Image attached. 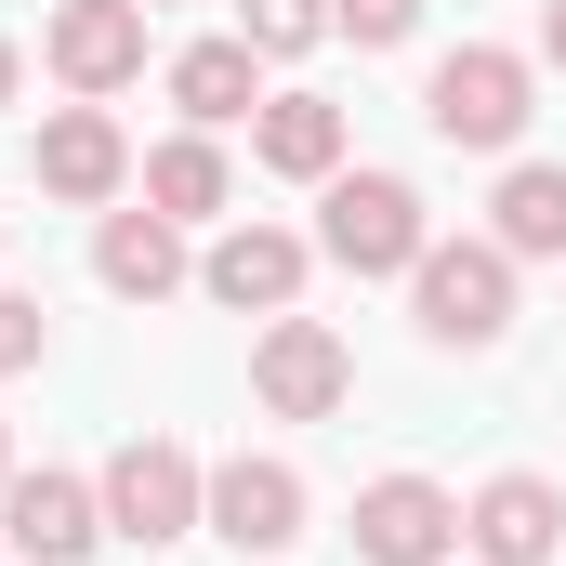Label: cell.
<instances>
[{"mask_svg": "<svg viewBox=\"0 0 566 566\" xmlns=\"http://www.w3.org/2000/svg\"><path fill=\"white\" fill-rule=\"evenodd\" d=\"M422 119H434V145H461V158H501V145H527V119H541V66L501 53V40H461L422 80Z\"/></svg>", "mask_w": 566, "mask_h": 566, "instance_id": "cell-1", "label": "cell"}, {"mask_svg": "<svg viewBox=\"0 0 566 566\" xmlns=\"http://www.w3.org/2000/svg\"><path fill=\"white\" fill-rule=\"evenodd\" d=\"M316 251H329L343 277H409V264L434 251L422 185H409V171H329V198H316Z\"/></svg>", "mask_w": 566, "mask_h": 566, "instance_id": "cell-2", "label": "cell"}, {"mask_svg": "<svg viewBox=\"0 0 566 566\" xmlns=\"http://www.w3.org/2000/svg\"><path fill=\"white\" fill-rule=\"evenodd\" d=\"M409 316H422V343H448V356H488L514 329V251L501 238H434L422 264H409Z\"/></svg>", "mask_w": 566, "mask_h": 566, "instance_id": "cell-3", "label": "cell"}, {"mask_svg": "<svg viewBox=\"0 0 566 566\" xmlns=\"http://www.w3.org/2000/svg\"><path fill=\"white\" fill-rule=\"evenodd\" d=\"M106 541H133V554H171V541H198V501H211V461L185 448V434H133L106 474Z\"/></svg>", "mask_w": 566, "mask_h": 566, "instance_id": "cell-4", "label": "cell"}, {"mask_svg": "<svg viewBox=\"0 0 566 566\" xmlns=\"http://www.w3.org/2000/svg\"><path fill=\"white\" fill-rule=\"evenodd\" d=\"M251 396H264L277 422H329V409L356 396V343H343L329 316H264V343H251Z\"/></svg>", "mask_w": 566, "mask_h": 566, "instance_id": "cell-5", "label": "cell"}, {"mask_svg": "<svg viewBox=\"0 0 566 566\" xmlns=\"http://www.w3.org/2000/svg\"><path fill=\"white\" fill-rule=\"evenodd\" d=\"M93 541H106V488H93V474L40 461V474L0 488V554H13V566H80Z\"/></svg>", "mask_w": 566, "mask_h": 566, "instance_id": "cell-6", "label": "cell"}, {"mask_svg": "<svg viewBox=\"0 0 566 566\" xmlns=\"http://www.w3.org/2000/svg\"><path fill=\"white\" fill-rule=\"evenodd\" d=\"M40 66H53L80 106L133 93V80H145V0H53V27H40Z\"/></svg>", "mask_w": 566, "mask_h": 566, "instance_id": "cell-7", "label": "cell"}, {"mask_svg": "<svg viewBox=\"0 0 566 566\" xmlns=\"http://www.w3.org/2000/svg\"><path fill=\"white\" fill-rule=\"evenodd\" d=\"M303 474H290L277 448H238V461H211V501H198V541H238V554H290L303 541Z\"/></svg>", "mask_w": 566, "mask_h": 566, "instance_id": "cell-8", "label": "cell"}, {"mask_svg": "<svg viewBox=\"0 0 566 566\" xmlns=\"http://www.w3.org/2000/svg\"><path fill=\"white\" fill-rule=\"evenodd\" d=\"M356 566H461V501L434 474L356 488Z\"/></svg>", "mask_w": 566, "mask_h": 566, "instance_id": "cell-9", "label": "cell"}, {"mask_svg": "<svg viewBox=\"0 0 566 566\" xmlns=\"http://www.w3.org/2000/svg\"><path fill=\"white\" fill-rule=\"evenodd\" d=\"M303 264H316V238H290V224H224V238L198 251V290H211L224 316H290V303H303Z\"/></svg>", "mask_w": 566, "mask_h": 566, "instance_id": "cell-10", "label": "cell"}, {"mask_svg": "<svg viewBox=\"0 0 566 566\" xmlns=\"http://www.w3.org/2000/svg\"><path fill=\"white\" fill-rule=\"evenodd\" d=\"M461 541H474V566H554L566 554V488L554 474H488L461 501Z\"/></svg>", "mask_w": 566, "mask_h": 566, "instance_id": "cell-11", "label": "cell"}, {"mask_svg": "<svg viewBox=\"0 0 566 566\" xmlns=\"http://www.w3.org/2000/svg\"><path fill=\"white\" fill-rule=\"evenodd\" d=\"M119 185H133V133H119L106 106H80V93H66V106L40 119V198H66V211H106Z\"/></svg>", "mask_w": 566, "mask_h": 566, "instance_id": "cell-12", "label": "cell"}, {"mask_svg": "<svg viewBox=\"0 0 566 566\" xmlns=\"http://www.w3.org/2000/svg\"><path fill=\"white\" fill-rule=\"evenodd\" d=\"M171 106H185V133H238L264 106V53L251 40H185L171 53Z\"/></svg>", "mask_w": 566, "mask_h": 566, "instance_id": "cell-13", "label": "cell"}, {"mask_svg": "<svg viewBox=\"0 0 566 566\" xmlns=\"http://www.w3.org/2000/svg\"><path fill=\"white\" fill-rule=\"evenodd\" d=\"M93 277L119 290V303H171V290L198 277V264H185V224H171V211H106V238H93Z\"/></svg>", "mask_w": 566, "mask_h": 566, "instance_id": "cell-14", "label": "cell"}, {"mask_svg": "<svg viewBox=\"0 0 566 566\" xmlns=\"http://www.w3.org/2000/svg\"><path fill=\"white\" fill-rule=\"evenodd\" d=\"M251 158H264L277 185H329V171H343V106H329V93H264V106H251Z\"/></svg>", "mask_w": 566, "mask_h": 566, "instance_id": "cell-15", "label": "cell"}, {"mask_svg": "<svg viewBox=\"0 0 566 566\" xmlns=\"http://www.w3.org/2000/svg\"><path fill=\"white\" fill-rule=\"evenodd\" d=\"M488 211H501V224H488V238H501V251H514V264H554V251H566V158H514V171H501V198H488Z\"/></svg>", "mask_w": 566, "mask_h": 566, "instance_id": "cell-16", "label": "cell"}, {"mask_svg": "<svg viewBox=\"0 0 566 566\" xmlns=\"http://www.w3.org/2000/svg\"><path fill=\"white\" fill-rule=\"evenodd\" d=\"M238 198V171H224V145L211 133H171L158 158H145V211H171V224H211Z\"/></svg>", "mask_w": 566, "mask_h": 566, "instance_id": "cell-17", "label": "cell"}, {"mask_svg": "<svg viewBox=\"0 0 566 566\" xmlns=\"http://www.w3.org/2000/svg\"><path fill=\"white\" fill-rule=\"evenodd\" d=\"M238 40L251 53H316L329 40V0H238Z\"/></svg>", "mask_w": 566, "mask_h": 566, "instance_id": "cell-18", "label": "cell"}, {"mask_svg": "<svg viewBox=\"0 0 566 566\" xmlns=\"http://www.w3.org/2000/svg\"><path fill=\"white\" fill-rule=\"evenodd\" d=\"M422 27V0H329V40H356V53H396Z\"/></svg>", "mask_w": 566, "mask_h": 566, "instance_id": "cell-19", "label": "cell"}, {"mask_svg": "<svg viewBox=\"0 0 566 566\" xmlns=\"http://www.w3.org/2000/svg\"><path fill=\"white\" fill-rule=\"evenodd\" d=\"M40 356H53V316H40L27 290H0V382H13V369H40Z\"/></svg>", "mask_w": 566, "mask_h": 566, "instance_id": "cell-20", "label": "cell"}, {"mask_svg": "<svg viewBox=\"0 0 566 566\" xmlns=\"http://www.w3.org/2000/svg\"><path fill=\"white\" fill-rule=\"evenodd\" d=\"M541 53H554V66H566V0H541Z\"/></svg>", "mask_w": 566, "mask_h": 566, "instance_id": "cell-21", "label": "cell"}, {"mask_svg": "<svg viewBox=\"0 0 566 566\" xmlns=\"http://www.w3.org/2000/svg\"><path fill=\"white\" fill-rule=\"evenodd\" d=\"M13 80H27V53H13V40H0V106H13Z\"/></svg>", "mask_w": 566, "mask_h": 566, "instance_id": "cell-22", "label": "cell"}, {"mask_svg": "<svg viewBox=\"0 0 566 566\" xmlns=\"http://www.w3.org/2000/svg\"><path fill=\"white\" fill-rule=\"evenodd\" d=\"M0 488H13V422H0Z\"/></svg>", "mask_w": 566, "mask_h": 566, "instance_id": "cell-23", "label": "cell"}, {"mask_svg": "<svg viewBox=\"0 0 566 566\" xmlns=\"http://www.w3.org/2000/svg\"><path fill=\"white\" fill-rule=\"evenodd\" d=\"M145 13H171V0H145Z\"/></svg>", "mask_w": 566, "mask_h": 566, "instance_id": "cell-24", "label": "cell"}]
</instances>
